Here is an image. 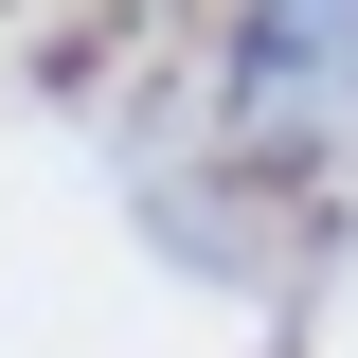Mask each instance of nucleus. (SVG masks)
<instances>
[]
</instances>
